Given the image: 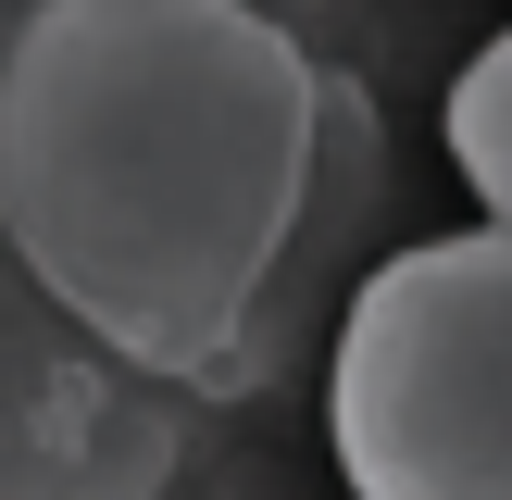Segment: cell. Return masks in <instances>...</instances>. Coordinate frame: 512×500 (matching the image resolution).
Here are the masks:
<instances>
[{"mask_svg":"<svg viewBox=\"0 0 512 500\" xmlns=\"http://www.w3.org/2000/svg\"><path fill=\"white\" fill-rule=\"evenodd\" d=\"M338 75L238 0H50L0 50V238L125 375L225 400Z\"/></svg>","mask_w":512,"mask_h":500,"instance_id":"cell-1","label":"cell"},{"mask_svg":"<svg viewBox=\"0 0 512 500\" xmlns=\"http://www.w3.org/2000/svg\"><path fill=\"white\" fill-rule=\"evenodd\" d=\"M325 450L350 500H512V238L363 263L325 338Z\"/></svg>","mask_w":512,"mask_h":500,"instance_id":"cell-2","label":"cell"},{"mask_svg":"<svg viewBox=\"0 0 512 500\" xmlns=\"http://www.w3.org/2000/svg\"><path fill=\"white\" fill-rule=\"evenodd\" d=\"M438 150H450V175L475 188V225H488V238H512V25L475 50L463 75H450V100H438Z\"/></svg>","mask_w":512,"mask_h":500,"instance_id":"cell-3","label":"cell"}]
</instances>
